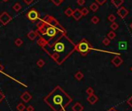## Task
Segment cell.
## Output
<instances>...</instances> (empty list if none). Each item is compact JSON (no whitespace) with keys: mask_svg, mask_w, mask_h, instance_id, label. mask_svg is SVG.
<instances>
[{"mask_svg":"<svg viewBox=\"0 0 132 111\" xmlns=\"http://www.w3.org/2000/svg\"><path fill=\"white\" fill-rule=\"evenodd\" d=\"M2 1H3V2H8L9 0H2Z\"/></svg>","mask_w":132,"mask_h":111,"instance_id":"60d3db41","label":"cell"},{"mask_svg":"<svg viewBox=\"0 0 132 111\" xmlns=\"http://www.w3.org/2000/svg\"><path fill=\"white\" fill-rule=\"evenodd\" d=\"M107 37L110 40H113L116 37V34L114 31H110L107 34Z\"/></svg>","mask_w":132,"mask_h":111,"instance_id":"7402d4cb","label":"cell"},{"mask_svg":"<svg viewBox=\"0 0 132 111\" xmlns=\"http://www.w3.org/2000/svg\"><path fill=\"white\" fill-rule=\"evenodd\" d=\"M118 27H119V25L116 23V22L112 23H111V25H110V28L112 29L113 30H116L118 29Z\"/></svg>","mask_w":132,"mask_h":111,"instance_id":"4316f807","label":"cell"},{"mask_svg":"<svg viewBox=\"0 0 132 111\" xmlns=\"http://www.w3.org/2000/svg\"><path fill=\"white\" fill-rule=\"evenodd\" d=\"M77 3L78 6H83L85 3V0H77Z\"/></svg>","mask_w":132,"mask_h":111,"instance_id":"836d02e7","label":"cell"},{"mask_svg":"<svg viewBox=\"0 0 132 111\" xmlns=\"http://www.w3.org/2000/svg\"><path fill=\"white\" fill-rule=\"evenodd\" d=\"M96 3H97L98 5H103L104 3H106V0H96Z\"/></svg>","mask_w":132,"mask_h":111,"instance_id":"d6a6232c","label":"cell"},{"mask_svg":"<svg viewBox=\"0 0 132 111\" xmlns=\"http://www.w3.org/2000/svg\"><path fill=\"white\" fill-rule=\"evenodd\" d=\"M4 69V67H3V65H2L1 63H0V73L2 72V71H3Z\"/></svg>","mask_w":132,"mask_h":111,"instance_id":"74e56055","label":"cell"},{"mask_svg":"<svg viewBox=\"0 0 132 111\" xmlns=\"http://www.w3.org/2000/svg\"><path fill=\"white\" fill-rule=\"evenodd\" d=\"M128 104L130 105L131 107H132V96L128 99Z\"/></svg>","mask_w":132,"mask_h":111,"instance_id":"8d00e7d4","label":"cell"},{"mask_svg":"<svg viewBox=\"0 0 132 111\" xmlns=\"http://www.w3.org/2000/svg\"><path fill=\"white\" fill-rule=\"evenodd\" d=\"M38 37L37 33L36 32V30H32V31H30L28 34H27V37L30 40H34L35 39Z\"/></svg>","mask_w":132,"mask_h":111,"instance_id":"5bb4252c","label":"cell"},{"mask_svg":"<svg viewBox=\"0 0 132 111\" xmlns=\"http://www.w3.org/2000/svg\"><path fill=\"white\" fill-rule=\"evenodd\" d=\"M33 2H34V0H23V2L27 5H30Z\"/></svg>","mask_w":132,"mask_h":111,"instance_id":"d590c367","label":"cell"},{"mask_svg":"<svg viewBox=\"0 0 132 111\" xmlns=\"http://www.w3.org/2000/svg\"><path fill=\"white\" fill-rule=\"evenodd\" d=\"M84 110V107L80 103H75L74 106H72V111H83Z\"/></svg>","mask_w":132,"mask_h":111,"instance_id":"7c38bea8","label":"cell"},{"mask_svg":"<svg viewBox=\"0 0 132 111\" xmlns=\"http://www.w3.org/2000/svg\"><path fill=\"white\" fill-rule=\"evenodd\" d=\"M131 72H132V67H131Z\"/></svg>","mask_w":132,"mask_h":111,"instance_id":"b9f144b4","label":"cell"},{"mask_svg":"<svg viewBox=\"0 0 132 111\" xmlns=\"http://www.w3.org/2000/svg\"><path fill=\"white\" fill-rule=\"evenodd\" d=\"M42 19L44 20L45 22L48 23L50 24L51 26L54 27L55 28H57L59 30H61V31H62L64 33H67V32H66V30H65V27H63L62 25H61L59 23V22H58V20L55 19L54 17H53L52 16H50V15H46V16H45Z\"/></svg>","mask_w":132,"mask_h":111,"instance_id":"5b68a950","label":"cell"},{"mask_svg":"<svg viewBox=\"0 0 132 111\" xmlns=\"http://www.w3.org/2000/svg\"><path fill=\"white\" fill-rule=\"evenodd\" d=\"M98 100H99L98 97L96 96H95L94 94L89 95L87 97V101L90 103V104H95V103L98 101Z\"/></svg>","mask_w":132,"mask_h":111,"instance_id":"4fadbf2b","label":"cell"},{"mask_svg":"<svg viewBox=\"0 0 132 111\" xmlns=\"http://www.w3.org/2000/svg\"><path fill=\"white\" fill-rule=\"evenodd\" d=\"M25 109H26V106H25L23 103H19V104L16 106L17 111H23Z\"/></svg>","mask_w":132,"mask_h":111,"instance_id":"ac0fdd59","label":"cell"},{"mask_svg":"<svg viewBox=\"0 0 132 111\" xmlns=\"http://www.w3.org/2000/svg\"><path fill=\"white\" fill-rule=\"evenodd\" d=\"M15 44L16 45L17 47H21L23 44V41L22 40V39H20V38H17L15 40Z\"/></svg>","mask_w":132,"mask_h":111,"instance_id":"cb8c5ba5","label":"cell"},{"mask_svg":"<svg viewBox=\"0 0 132 111\" xmlns=\"http://www.w3.org/2000/svg\"><path fill=\"white\" fill-rule=\"evenodd\" d=\"M116 16H114V15L113 14H110V15H109V16H108V20L111 23H113V22H115V20H116Z\"/></svg>","mask_w":132,"mask_h":111,"instance_id":"f1b7e54d","label":"cell"},{"mask_svg":"<svg viewBox=\"0 0 132 111\" xmlns=\"http://www.w3.org/2000/svg\"><path fill=\"white\" fill-rule=\"evenodd\" d=\"M12 9H13L14 11L19 12L20 10H21V9H22V6H21V5L19 3V2H16V3L13 6H12Z\"/></svg>","mask_w":132,"mask_h":111,"instance_id":"d6986e66","label":"cell"},{"mask_svg":"<svg viewBox=\"0 0 132 111\" xmlns=\"http://www.w3.org/2000/svg\"><path fill=\"white\" fill-rule=\"evenodd\" d=\"M72 16L73 17V19H75L76 21H78V20H79L83 16H82V12H81L80 9H75V10H73V12H72Z\"/></svg>","mask_w":132,"mask_h":111,"instance_id":"30bf717a","label":"cell"},{"mask_svg":"<svg viewBox=\"0 0 132 111\" xmlns=\"http://www.w3.org/2000/svg\"><path fill=\"white\" fill-rule=\"evenodd\" d=\"M20 99L23 101L24 103H29L32 100V95L29 92H24L20 96Z\"/></svg>","mask_w":132,"mask_h":111,"instance_id":"9c48e42d","label":"cell"},{"mask_svg":"<svg viewBox=\"0 0 132 111\" xmlns=\"http://www.w3.org/2000/svg\"><path fill=\"white\" fill-rule=\"evenodd\" d=\"M103 44L105 45V46H108L109 44H110V40L108 38V37H105L103 40Z\"/></svg>","mask_w":132,"mask_h":111,"instance_id":"83f0119b","label":"cell"},{"mask_svg":"<svg viewBox=\"0 0 132 111\" xmlns=\"http://www.w3.org/2000/svg\"><path fill=\"white\" fill-rule=\"evenodd\" d=\"M81 12H82V16H87V15L89 14V9L87 8H85V7H84V8H82V10H81Z\"/></svg>","mask_w":132,"mask_h":111,"instance_id":"f546056e","label":"cell"},{"mask_svg":"<svg viewBox=\"0 0 132 111\" xmlns=\"http://www.w3.org/2000/svg\"><path fill=\"white\" fill-rule=\"evenodd\" d=\"M5 97H6V96H5V94L2 92H1L0 91V103L2 102V100H3L5 99Z\"/></svg>","mask_w":132,"mask_h":111,"instance_id":"e575fe53","label":"cell"},{"mask_svg":"<svg viewBox=\"0 0 132 111\" xmlns=\"http://www.w3.org/2000/svg\"><path fill=\"white\" fill-rule=\"evenodd\" d=\"M72 12H73V9L72 8H67L65 10V14L68 17H70V16H72Z\"/></svg>","mask_w":132,"mask_h":111,"instance_id":"ffe728a7","label":"cell"},{"mask_svg":"<svg viewBox=\"0 0 132 111\" xmlns=\"http://www.w3.org/2000/svg\"><path fill=\"white\" fill-rule=\"evenodd\" d=\"M111 2L116 8H118L124 3V0H111Z\"/></svg>","mask_w":132,"mask_h":111,"instance_id":"9a60e30c","label":"cell"},{"mask_svg":"<svg viewBox=\"0 0 132 111\" xmlns=\"http://www.w3.org/2000/svg\"><path fill=\"white\" fill-rule=\"evenodd\" d=\"M37 65L39 68H43L45 65V61L43 59H39L37 61Z\"/></svg>","mask_w":132,"mask_h":111,"instance_id":"603a6c76","label":"cell"},{"mask_svg":"<svg viewBox=\"0 0 132 111\" xmlns=\"http://www.w3.org/2000/svg\"><path fill=\"white\" fill-rule=\"evenodd\" d=\"M92 48L93 47L91 44L85 38L81 40L75 46V50L78 51L80 54H82V56L83 57L86 56L90 52Z\"/></svg>","mask_w":132,"mask_h":111,"instance_id":"277c9868","label":"cell"},{"mask_svg":"<svg viewBox=\"0 0 132 111\" xmlns=\"http://www.w3.org/2000/svg\"><path fill=\"white\" fill-rule=\"evenodd\" d=\"M83 78H84V75H83V73L82 72H80V71H78L75 73V79L78 81H81Z\"/></svg>","mask_w":132,"mask_h":111,"instance_id":"2e32d148","label":"cell"},{"mask_svg":"<svg viewBox=\"0 0 132 111\" xmlns=\"http://www.w3.org/2000/svg\"><path fill=\"white\" fill-rule=\"evenodd\" d=\"M75 46L76 44L67 35H63L59 38L48 43L41 48L57 65H60L75 51Z\"/></svg>","mask_w":132,"mask_h":111,"instance_id":"6da1fadb","label":"cell"},{"mask_svg":"<svg viewBox=\"0 0 132 111\" xmlns=\"http://www.w3.org/2000/svg\"><path fill=\"white\" fill-rule=\"evenodd\" d=\"M44 102L53 111H64L72 102V98L62 87L57 85L44 98Z\"/></svg>","mask_w":132,"mask_h":111,"instance_id":"7a4b0ae2","label":"cell"},{"mask_svg":"<svg viewBox=\"0 0 132 111\" xmlns=\"http://www.w3.org/2000/svg\"><path fill=\"white\" fill-rule=\"evenodd\" d=\"M91 22L93 23V24H97L99 22H100V18H99L98 16H94L92 17V19H91Z\"/></svg>","mask_w":132,"mask_h":111,"instance_id":"d4e9b609","label":"cell"},{"mask_svg":"<svg viewBox=\"0 0 132 111\" xmlns=\"http://www.w3.org/2000/svg\"><path fill=\"white\" fill-rule=\"evenodd\" d=\"M127 47H128V44H127V43L125 41H121L119 43V47H120V49L124 50L127 48Z\"/></svg>","mask_w":132,"mask_h":111,"instance_id":"44dd1931","label":"cell"},{"mask_svg":"<svg viewBox=\"0 0 132 111\" xmlns=\"http://www.w3.org/2000/svg\"><path fill=\"white\" fill-rule=\"evenodd\" d=\"M50 2H52L53 3H54L55 6H60L61 3L62 2V1H61V0H50Z\"/></svg>","mask_w":132,"mask_h":111,"instance_id":"4dcf8cb0","label":"cell"},{"mask_svg":"<svg viewBox=\"0 0 132 111\" xmlns=\"http://www.w3.org/2000/svg\"><path fill=\"white\" fill-rule=\"evenodd\" d=\"M128 13H129V11L124 6L119 8L117 10V14L120 16V18H122V19L125 18V17L128 15Z\"/></svg>","mask_w":132,"mask_h":111,"instance_id":"ba28073f","label":"cell"},{"mask_svg":"<svg viewBox=\"0 0 132 111\" xmlns=\"http://www.w3.org/2000/svg\"><path fill=\"white\" fill-rule=\"evenodd\" d=\"M36 32L37 33L38 37H39L37 44L40 47H43L48 43L59 38L63 35H66V33L55 28L54 27L51 26L42 19L37 24Z\"/></svg>","mask_w":132,"mask_h":111,"instance_id":"3957f363","label":"cell"},{"mask_svg":"<svg viewBox=\"0 0 132 111\" xmlns=\"http://www.w3.org/2000/svg\"><path fill=\"white\" fill-rule=\"evenodd\" d=\"M89 9L92 10L93 12H96L99 9V5L96 2H93L89 6Z\"/></svg>","mask_w":132,"mask_h":111,"instance_id":"e0dca14e","label":"cell"},{"mask_svg":"<svg viewBox=\"0 0 132 111\" xmlns=\"http://www.w3.org/2000/svg\"><path fill=\"white\" fill-rule=\"evenodd\" d=\"M27 18L29 20L32 22H34L37 20L38 19L40 18V14L39 12L37 11V9H30V11H28V12L27 13Z\"/></svg>","mask_w":132,"mask_h":111,"instance_id":"8992f818","label":"cell"},{"mask_svg":"<svg viewBox=\"0 0 132 111\" xmlns=\"http://www.w3.org/2000/svg\"><path fill=\"white\" fill-rule=\"evenodd\" d=\"M85 92L87 93V94L89 96V95H92V94H94V90L92 87H88L87 89L85 90Z\"/></svg>","mask_w":132,"mask_h":111,"instance_id":"484cf974","label":"cell"},{"mask_svg":"<svg viewBox=\"0 0 132 111\" xmlns=\"http://www.w3.org/2000/svg\"><path fill=\"white\" fill-rule=\"evenodd\" d=\"M111 62H112V64L114 65V66L119 67V66H120V65L123 63V59L121 58L120 57L116 56V57H114L112 59V61H111Z\"/></svg>","mask_w":132,"mask_h":111,"instance_id":"8fae6325","label":"cell"},{"mask_svg":"<svg viewBox=\"0 0 132 111\" xmlns=\"http://www.w3.org/2000/svg\"><path fill=\"white\" fill-rule=\"evenodd\" d=\"M61 1H62V2H63V1H64V0H61Z\"/></svg>","mask_w":132,"mask_h":111,"instance_id":"7bdbcfd3","label":"cell"},{"mask_svg":"<svg viewBox=\"0 0 132 111\" xmlns=\"http://www.w3.org/2000/svg\"><path fill=\"white\" fill-rule=\"evenodd\" d=\"M26 110H27V111H34V110H35V108L34 107V106L29 105L28 107L26 108Z\"/></svg>","mask_w":132,"mask_h":111,"instance_id":"1f68e13d","label":"cell"},{"mask_svg":"<svg viewBox=\"0 0 132 111\" xmlns=\"http://www.w3.org/2000/svg\"><path fill=\"white\" fill-rule=\"evenodd\" d=\"M11 20H12V16L7 12H3L0 15V23L3 26L7 25Z\"/></svg>","mask_w":132,"mask_h":111,"instance_id":"52a82bcc","label":"cell"},{"mask_svg":"<svg viewBox=\"0 0 132 111\" xmlns=\"http://www.w3.org/2000/svg\"><path fill=\"white\" fill-rule=\"evenodd\" d=\"M108 111H116L115 109H114V108H111V109L110 110H109Z\"/></svg>","mask_w":132,"mask_h":111,"instance_id":"f35d334b","label":"cell"},{"mask_svg":"<svg viewBox=\"0 0 132 111\" xmlns=\"http://www.w3.org/2000/svg\"><path fill=\"white\" fill-rule=\"evenodd\" d=\"M130 27H131V29L132 30V23H131V25H130Z\"/></svg>","mask_w":132,"mask_h":111,"instance_id":"ab89813d","label":"cell"}]
</instances>
